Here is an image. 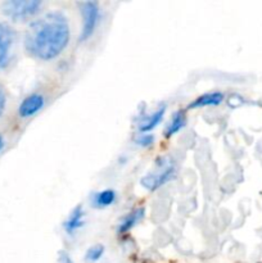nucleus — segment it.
<instances>
[{
	"instance_id": "f257e3e1",
	"label": "nucleus",
	"mask_w": 262,
	"mask_h": 263,
	"mask_svg": "<svg viewBox=\"0 0 262 263\" xmlns=\"http://www.w3.org/2000/svg\"><path fill=\"white\" fill-rule=\"evenodd\" d=\"M69 37L71 30L67 17L53 10L28 26L23 44L31 57L39 61H51L67 48Z\"/></svg>"
},
{
	"instance_id": "f03ea898",
	"label": "nucleus",
	"mask_w": 262,
	"mask_h": 263,
	"mask_svg": "<svg viewBox=\"0 0 262 263\" xmlns=\"http://www.w3.org/2000/svg\"><path fill=\"white\" fill-rule=\"evenodd\" d=\"M41 7L40 0H8L2 4V12L9 20L22 22L38 14Z\"/></svg>"
},
{
	"instance_id": "7ed1b4c3",
	"label": "nucleus",
	"mask_w": 262,
	"mask_h": 263,
	"mask_svg": "<svg viewBox=\"0 0 262 263\" xmlns=\"http://www.w3.org/2000/svg\"><path fill=\"white\" fill-rule=\"evenodd\" d=\"M80 13L82 15V30L79 36V43L89 40L100 20V8L97 2H81L79 3Z\"/></svg>"
},
{
	"instance_id": "20e7f679",
	"label": "nucleus",
	"mask_w": 262,
	"mask_h": 263,
	"mask_svg": "<svg viewBox=\"0 0 262 263\" xmlns=\"http://www.w3.org/2000/svg\"><path fill=\"white\" fill-rule=\"evenodd\" d=\"M17 32L7 22H0V71H4L12 63Z\"/></svg>"
},
{
	"instance_id": "39448f33",
	"label": "nucleus",
	"mask_w": 262,
	"mask_h": 263,
	"mask_svg": "<svg viewBox=\"0 0 262 263\" xmlns=\"http://www.w3.org/2000/svg\"><path fill=\"white\" fill-rule=\"evenodd\" d=\"M158 166L161 167V170L158 172L146 175V176H144L140 180V184L145 189H148L149 192H154V190L163 186L175 175V166L172 164V162H169L167 159H162V163L158 164Z\"/></svg>"
},
{
	"instance_id": "423d86ee",
	"label": "nucleus",
	"mask_w": 262,
	"mask_h": 263,
	"mask_svg": "<svg viewBox=\"0 0 262 263\" xmlns=\"http://www.w3.org/2000/svg\"><path fill=\"white\" fill-rule=\"evenodd\" d=\"M44 104H45V99L43 95L39 92H32L21 102L17 113L21 118H30L40 112Z\"/></svg>"
},
{
	"instance_id": "0eeeda50",
	"label": "nucleus",
	"mask_w": 262,
	"mask_h": 263,
	"mask_svg": "<svg viewBox=\"0 0 262 263\" xmlns=\"http://www.w3.org/2000/svg\"><path fill=\"white\" fill-rule=\"evenodd\" d=\"M84 218H85L84 208H82L81 205L74 207L63 223V229L64 231H66L67 235L73 236L74 234H76L82 226H84Z\"/></svg>"
},
{
	"instance_id": "6e6552de",
	"label": "nucleus",
	"mask_w": 262,
	"mask_h": 263,
	"mask_svg": "<svg viewBox=\"0 0 262 263\" xmlns=\"http://www.w3.org/2000/svg\"><path fill=\"white\" fill-rule=\"evenodd\" d=\"M225 99V95L221 91H213L207 92V94L200 95L199 98L192 102L189 104V109H198V108H205V107H217Z\"/></svg>"
},
{
	"instance_id": "1a4fd4ad",
	"label": "nucleus",
	"mask_w": 262,
	"mask_h": 263,
	"mask_svg": "<svg viewBox=\"0 0 262 263\" xmlns=\"http://www.w3.org/2000/svg\"><path fill=\"white\" fill-rule=\"evenodd\" d=\"M144 213H145V210L143 207H139L135 208L134 211H131L130 213L125 216V217L121 220L120 225H118V234H126L136 225L140 220H143L144 217Z\"/></svg>"
},
{
	"instance_id": "9d476101",
	"label": "nucleus",
	"mask_w": 262,
	"mask_h": 263,
	"mask_svg": "<svg viewBox=\"0 0 262 263\" xmlns=\"http://www.w3.org/2000/svg\"><path fill=\"white\" fill-rule=\"evenodd\" d=\"M164 112H166V105H162V107H159L156 112L146 116V117L141 121L140 125H139V130H140V133L149 134L151 131H153L154 128L161 123V121L163 120Z\"/></svg>"
},
{
	"instance_id": "9b49d317",
	"label": "nucleus",
	"mask_w": 262,
	"mask_h": 263,
	"mask_svg": "<svg viewBox=\"0 0 262 263\" xmlns=\"http://www.w3.org/2000/svg\"><path fill=\"white\" fill-rule=\"evenodd\" d=\"M116 192L115 190H102V192H98L95 194H92L91 197V205L94 208H107L110 207L113 203L116 202Z\"/></svg>"
},
{
	"instance_id": "f8f14e48",
	"label": "nucleus",
	"mask_w": 262,
	"mask_h": 263,
	"mask_svg": "<svg viewBox=\"0 0 262 263\" xmlns=\"http://www.w3.org/2000/svg\"><path fill=\"white\" fill-rule=\"evenodd\" d=\"M185 123H186V116H185V113L182 112V110L175 112L174 115H172L170 122L167 123V127L166 130H164V136H166L167 139H170L171 136H174L175 134L179 133V131L184 127Z\"/></svg>"
},
{
	"instance_id": "ddd939ff",
	"label": "nucleus",
	"mask_w": 262,
	"mask_h": 263,
	"mask_svg": "<svg viewBox=\"0 0 262 263\" xmlns=\"http://www.w3.org/2000/svg\"><path fill=\"white\" fill-rule=\"evenodd\" d=\"M103 254H104V247L102 244H95V246L90 247L86 251V253H85V261L90 263L98 262L102 258Z\"/></svg>"
},
{
	"instance_id": "4468645a",
	"label": "nucleus",
	"mask_w": 262,
	"mask_h": 263,
	"mask_svg": "<svg viewBox=\"0 0 262 263\" xmlns=\"http://www.w3.org/2000/svg\"><path fill=\"white\" fill-rule=\"evenodd\" d=\"M135 143L139 146H143V148H148V146L153 145L154 143V136L152 134H139L135 139Z\"/></svg>"
},
{
	"instance_id": "2eb2a0df",
	"label": "nucleus",
	"mask_w": 262,
	"mask_h": 263,
	"mask_svg": "<svg viewBox=\"0 0 262 263\" xmlns=\"http://www.w3.org/2000/svg\"><path fill=\"white\" fill-rule=\"evenodd\" d=\"M7 102H8L7 91H5L3 85H0V117H2L3 113H4L5 107H7Z\"/></svg>"
},
{
	"instance_id": "dca6fc26",
	"label": "nucleus",
	"mask_w": 262,
	"mask_h": 263,
	"mask_svg": "<svg viewBox=\"0 0 262 263\" xmlns=\"http://www.w3.org/2000/svg\"><path fill=\"white\" fill-rule=\"evenodd\" d=\"M58 261L59 263H74L73 259L71 258V256L64 251H61L58 253Z\"/></svg>"
},
{
	"instance_id": "f3484780",
	"label": "nucleus",
	"mask_w": 262,
	"mask_h": 263,
	"mask_svg": "<svg viewBox=\"0 0 262 263\" xmlns=\"http://www.w3.org/2000/svg\"><path fill=\"white\" fill-rule=\"evenodd\" d=\"M4 146H5V140H4V136H3L2 134H0V152H2L3 149H4Z\"/></svg>"
}]
</instances>
